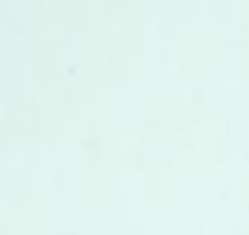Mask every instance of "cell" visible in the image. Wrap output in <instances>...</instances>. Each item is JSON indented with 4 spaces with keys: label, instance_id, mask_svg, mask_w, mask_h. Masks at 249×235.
I'll return each instance as SVG.
<instances>
[]
</instances>
